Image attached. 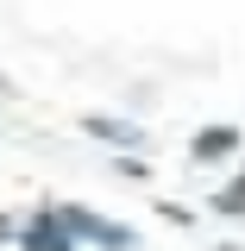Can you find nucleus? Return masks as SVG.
I'll list each match as a JSON object with an SVG mask.
<instances>
[{
  "label": "nucleus",
  "instance_id": "6",
  "mask_svg": "<svg viewBox=\"0 0 245 251\" xmlns=\"http://www.w3.org/2000/svg\"><path fill=\"white\" fill-rule=\"evenodd\" d=\"M6 226H13V220H0V245H6V239H13V232H6Z\"/></svg>",
  "mask_w": 245,
  "mask_h": 251
},
{
  "label": "nucleus",
  "instance_id": "7",
  "mask_svg": "<svg viewBox=\"0 0 245 251\" xmlns=\"http://www.w3.org/2000/svg\"><path fill=\"white\" fill-rule=\"evenodd\" d=\"M220 251H239V245H220Z\"/></svg>",
  "mask_w": 245,
  "mask_h": 251
},
{
  "label": "nucleus",
  "instance_id": "5",
  "mask_svg": "<svg viewBox=\"0 0 245 251\" xmlns=\"http://www.w3.org/2000/svg\"><path fill=\"white\" fill-rule=\"evenodd\" d=\"M214 207H220V214H245V176H233V182L220 188V195H214Z\"/></svg>",
  "mask_w": 245,
  "mask_h": 251
},
{
  "label": "nucleus",
  "instance_id": "3",
  "mask_svg": "<svg viewBox=\"0 0 245 251\" xmlns=\"http://www.w3.org/2000/svg\"><path fill=\"white\" fill-rule=\"evenodd\" d=\"M233 151H239V126H208V132H195V145H189L195 163H214V157H233Z\"/></svg>",
  "mask_w": 245,
  "mask_h": 251
},
{
  "label": "nucleus",
  "instance_id": "4",
  "mask_svg": "<svg viewBox=\"0 0 245 251\" xmlns=\"http://www.w3.org/2000/svg\"><path fill=\"white\" fill-rule=\"evenodd\" d=\"M88 132L107 145H138V126H126V120H88Z\"/></svg>",
  "mask_w": 245,
  "mask_h": 251
},
{
  "label": "nucleus",
  "instance_id": "1",
  "mask_svg": "<svg viewBox=\"0 0 245 251\" xmlns=\"http://www.w3.org/2000/svg\"><path fill=\"white\" fill-rule=\"evenodd\" d=\"M57 220H63L69 239H94V245H107V251H132V232L113 226V220H101V214H88V207H57Z\"/></svg>",
  "mask_w": 245,
  "mask_h": 251
},
{
  "label": "nucleus",
  "instance_id": "2",
  "mask_svg": "<svg viewBox=\"0 0 245 251\" xmlns=\"http://www.w3.org/2000/svg\"><path fill=\"white\" fill-rule=\"evenodd\" d=\"M19 245H26V251H76V239L63 232V220H57V214H38L26 232H19Z\"/></svg>",
  "mask_w": 245,
  "mask_h": 251
}]
</instances>
